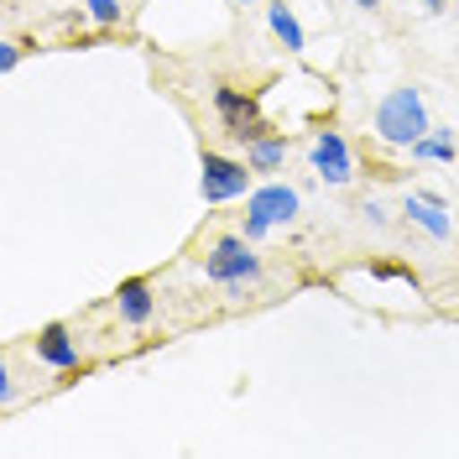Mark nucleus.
<instances>
[{
  "label": "nucleus",
  "mask_w": 459,
  "mask_h": 459,
  "mask_svg": "<svg viewBox=\"0 0 459 459\" xmlns=\"http://www.w3.org/2000/svg\"><path fill=\"white\" fill-rule=\"evenodd\" d=\"M355 5H366V11H376V5H381V0H355Z\"/></svg>",
  "instance_id": "14"
},
{
  "label": "nucleus",
  "mask_w": 459,
  "mask_h": 459,
  "mask_svg": "<svg viewBox=\"0 0 459 459\" xmlns=\"http://www.w3.org/2000/svg\"><path fill=\"white\" fill-rule=\"evenodd\" d=\"M266 22H272V31L282 37L287 53H303V48H308V42H303V27H298V16H292L287 5H266Z\"/></svg>",
  "instance_id": "10"
},
{
  "label": "nucleus",
  "mask_w": 459,
  "mask_h": 459,
  "mask_svg": "<svg viewBox=\"0 0 459 459\" xmlns=\"http://www.w3.org/2000/svg\"><path fill=\"white\" fill-rule=\"evenodd\" d=\"M37 355H42L48 366H57V371L79 366V344L68 340V329H63V324H48V329L37 334Z\"/></svg>",
  "instance_id": "7"
},
{
  "label": "nucleus",
  "mask_w": 459,
  "mask_h": 459,
  "mask_svg": "<svg viewBox=\"0 0 459 459\" xmlns=\"http://www.w3.org/2000/svg\"><path fill=\"white\" fill-rule=\"evenodd\" d=\"M204 272H209V282H246V277H256V256H251V240L246 235H225L214 251H209V261H204Z\"/></svg>",
  "instance_id": "5"
},
{
  "label": "nucleus",
  "mask_w": 459,
  "mask_h": 459,
  "mask_svg": "<svg viewBox=\"0 0 459 459\" xmlns=\"http://www.w3.org/2000/svg\"><path fill=\"white\" fill-rule=\"evenodd\" d=\"M407 220H412V225H423L433 240H449V235H455V220L444 214V204H438V199H418V194H412V199H407Z\"/></svg>",
  "instance_id": "8"
},
{
  "label": "nucleus",
  "mask_w": 459,
  "mask_h": 459,
  "mask_svg": "<svg viewBox=\"0 0 459 459\" xmlns=\"http://www.w3.org/2000/svg\"><path fill=\"white\" fill-rule=\"evenodd\" d=\"M282 152H287V146L277 142V136H261V142H251L246 162H251L256 172H272V168H282Z\"/></svg>",
  "instance_id": "12"
},
{
  "label": "nucleus",
  "mask_w": 459,
  "mask_h": 459,
  "mask_svg": "<svg viewBox=\"0 0 459 459\" xmlns=\"http://www.w3.org/2000/svg\"><path fill=\"white\" fill-rule=\"evenodd\" d=\"M120 318H126V324H146V318H152V287L120 282Z\"/></svg>",
  "instance_id": "9"
},
{
  "label": "nucleus",
  "mask_w": 459,
  "mask_h": 459,
  "mask_svg": "<svg viewBox=\"0 0 459 459\" xmlns=\"http://www.w3.org/2000/svg\"><path fill=\"white\" fill-rule=\"evenodd\" d=\"M412 157L418 162H455V131H433L423 142H412Z\"/></svg>",
  "instance_id": "11"
},
{
  "label": "nucleus",
  "mask_w": 459,
  "mask_h": 459,
  "mask_svg": "<svg viewBox=\"0 0 459 459\" xmlns=\"http://www.w3.org/2000/svg\"><path fill=\"white\" fill-rule=\"evenodd\" d=\"M423 5H438V0H423Z\"/></svg>",
  "instance_id": "15"
},
{
  "label": "nucleus",
  "mask_w": 459,
  "mask_h": 459,
  "mask_svg": "<svg viewBox=\"0 0 459 459\" xmlns=\"http://www.w3.org/2000/svg\"><path fill=\"white\" fill-rule=\"evenodd\" d=\"M251 162H230L220 152H204V204H225V199H240L251 188Z\"/></svg>",
  "instance_id": "3"
},
{
  "label": "nucleus",
  "mask_w": 459,
  "mask_h": 459,
  "mask_svg": "<svg viewBox=\"0 0 459 459\" xmlns=\"http://www.w3.org/2000/svg\"><path fill=\"white\" fill-rule=\"evenodd\" d=\"M84 5L100 27H115V22H120V0H84Z\"/></svg>",
  "instance_id": "13"
},
{
  "label": "nucleus",
  "mask_w": 459,
  "mask_h": 459,
  "mask_svg": "<svg viewBox=\"0 0 459 459\" xmlns=\"http://www.w3.org/2000/svg\"><path fill=\"white\" fill-rule=\"evenodd\" d=\"M214 110H220V120H225V131L235 136V142H261L266 136V120H261L256 100L251 94H240V89H214Z\"/></svg>",
  "instance_id": "4"
},
{
  "label": "nucleus",
  "mask_w": 459,
  "mask_h": 459,
  "mask_svg": "<svg viewBox=\"0 0 459 459\" xmlns=\"http://www.w3.org/2000/svg\"><path fill=\"white\" fill-rule=\"evenodd\" d=\"M433 126H429V110H423V94L418 89H392L381 105H376V136L386 146H412L423 142Z\"/></svg>",
  "instance_id": "1"
},
{
  "label": "nucleus",
  "mask_w": 459,
  "mask_h": 459,
  "mask_svg": "<svg viewBox=\"0 0 459 459\" xmlns=\"http://www.w3.org/2000/svg\"><path fill=\"white\" fill-rule=\"evenodd\" d=\"M246 240H261L272 225H287L292 214H298V194L287 188V183H266V188H256L251 194V204H246Z\"/></svg>",
  "instance_id": "2"
},
{
  "label": "nucleus",
  "mask_w": 459,
  "mask_h": 459,
  "mask_svg": "<svg viewBox=\"0 0 459 459\" xmlns=\"http://www.w3.org/2000/svg\"><path fill=\"white\" fill-rule=\"evenodd\" d=\"M314 172L324 178V183H350L355 178V162H350V146H344L340 131H318V142H314Z\"/></svg>",
  "instance_id": "6"
}]
</instances>
